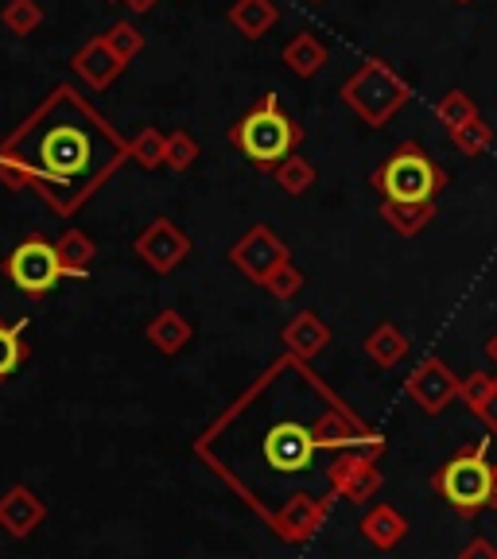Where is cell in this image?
<instances>
[{"instance_id": "obj_1", "label": "cell", "mask_w": 497, "mask_h": 559, "mask_svg": "<svg viewBox=\"0 0 497 559\" xmlns=\"http://www.w3.org/2000/svg\"><path fill=\"white\" fill-rule=\"evenodd\" d=\"M381 451V431L292 354L272 361L194 443L202 463L284 544L311 540L346 474L377 463Z\"/></svg>"}, {"instance_id": "obj_2", "label": "cell", "mask_w": 497, "mask_h": 559, "mask_svg": "<svg viewBox=\"0 0 497 559\" xmlns=\"http://www.w3.org/2000/svg\"><path fill=\"white\" fill-rule=\"evenodd\" d=\"M125 159L129 144L121 132L105 124L70 86H55L51 97L0 144V183L12 194L35 191L59 218H70Z\"/></svg>"}, {"instance_id": "obj_3", "label": "cell", "mask_w": 497, "mask_h": 559, "mask_svg": "<svg viewBox=\"0 0 497 559\" xmlns=\"http://www.w3.org/2000/svg\"><path fill=\"white\" fill-rule=\"evenodd\" d=\"M299 140H304V129L280 109L276 94H264L261 102L229 129V144H234L253 167H264V171H272L276 164L296 156Z\"/></svg>"}, {"instance_id": "obj_4", "label": "cell", "mask_w": 497, "mask_h": 559, "mask_svg": "<svg viewBox=\"0 0 497 559\" xmlns=\"http://www.w3.org/2000/svg\"><path fill=\"white\" fill-rule=\"evenodd\" d=\"M339 97L350 114H358L362 124L381 129V124H389L404 105H409L412 86L384 59H366L358 67V74H350V79L342 82Z\"/></svg>"}, {"instance_id": "obj_5", "label": "cell", "mask_w": 497, "mask_h": 559, "mask_svg": "<svg viewBox=\"0 0 497 559\" xmlns=\"http://www.w3.org/2000/svg\"><path fill=\"white\" fill-rule=\"evenodd\" d=\"M431 486L459 516H478L482 509H489V498H494V463H489L486 443L459 447L431 474Z\"/></svg>"}, {"instance_id": "obj_6", "label": "cell", "mask_w": 497, "mask_h": 559, "mask_svg": "<svg viewBox=\"0 0 497 559\" xmlns=\"http://www.w3.org/2000/svg\"><path fill=\"white\" fill-rule=\"evenodd\" d=\"M443 187L447 171L412 140L397 144L389 152V159L374 171V191L384 202H436V194Z\"/></svg>"}, {"instance_id": "obj_7", "label": "cell", "mask_w": 497, "mask_h": 559, "mask_svg": "<svg viewBox=\"0 0 497 559\" xmlns=\"http://www.w3.org/2000/svg\"><path fill=\"white\" fill-rule=\"evenodd\" d=\"M4 280L32 299L51 296L62 280V264H59L55 241H47V237H39V234L24 237V241L4 257Z\"/></svg>"}, {"instance_id": "obj_8", "label": "cell", "mask_w": 497, "mask_h": 559, "mask_svg": "<svg viewBox=\"0 0 497 559\" xmlns=\"http://www.w3.org/2000/svg\"><path fill=\"white\" fill-rule=\"evenodd\" d=\"M132 249H137V257L149 264L152 272L164 276V272H175L187 257H191V237L175 226L171 218H152L149 226L137 234Z\"/></svg>"}, {"instance_id": "obj_9", "label": "cell", "mask_w": 497, "mask_h": 559, "mask_svg": "<svg viewBox=\"0 0 497 559\" xmlns=\"http://www.w3.org/2000/svg\"><path fill=\"white\" fill-rule=\"evenodd\" d=\"M284 261H288V245L280 241L269 226H253L234 249H229V264H234L245 280H253V284H264Z\"/></svg>"}, {"instance_id": "obj_10", "label": "cell", "mask_w": 497, "mask_h": 559, "mask_svg": "<svg viewBox=\"0 0 497 559\" xmlns=\"http://www.w3.org/2000/svg\"><path fill=\"white\" fill-rule=\"evenodd\" d=\"M459 389H463V381H459L439 358H424L409 373V381H404L409 401L416 404L419 412H428V416H439L447 404L459 401Z\"/></svg>"}, {"instance_id": "obj_11", "label": "cell", "mask_w": 497, "mask_h": 559, "mask_svg": "<svg viewBox=\"0 0 497 559\" xmlns=\"http://www.w3.org/2000/svg\"><path fill=\"white\" fill-rule=\"evenodd\" d=\"M70 70H74V74H79L86 86L109 90L125 74V62L114 55V47L105 44V35H94V39H86V44L74 51V59H70Z\"/></svg>"}, {"instance_id": "obj_12", "label": "cell", "mask_w": 497, "mask_h": 559, "mask_svg": "<svg viewBox=\"0 0 497 559\" xmlns=\"http://www.w3.org/2000/svg\"><path fill=\"white\" fill-rule=\"evenodd\" d=\"M47 521V506L35 498V489L27 486H12L4 498H0V528L16 540H27V536Z\"/></svg>"}, {"instance_id": "obj_13", "label": "cell", "mask_w": 497, "mask_h": 559, "mask_svg": "<svg viewBox=\"0 0 497 559\" xmlns=\"http://www.w3.org/2000/svg\"><path fill=\"white\" fill-rule=\"evenodd\" d=\"M280 338H284V346H288L292 358L311 361L315 354H323V349L331 346V326H327L315 311H299L296 319L284 326Z\"/></svg>"}, {"instance_id": "obj_14", "label": "cell", "mask_w": 497, "mask_h": 559, "mask_svg": "<svg viewBox=\"0 0 497 559\" xmlns=\"http://www.w3.org/2000/svg\"><path fill=\"white\" fill-rule=\"evenodd\" d=\"M144 338H149L152 346L159 349V354L175 358V354H184L187 342L194 338V326H191V319H187V314L164 307V311H156L149 319V326H144Z\"/></svg>"}, {"instance_id": "obj_15", "label": "cell", "mask_w": 497, "mask_h": 559, "mask_svg": "<svg viewBox=\"0 0 497 559\" xmlns=\"http://www.w3.org/2000/svg\"><path fill=\"white\" fill-rule=\"evenodd\" d=\"M358 528H362V536L381 551H393L397 544L409 536V521H404L393 506H369L366 513H362Z\"/></svg>"}, {"instance_id": "obj_16", "label": "cell", "mask_w": 497, "mask_h": 559, "mask_svg": "<svg viewBox=\"0 0 497 559\" xmlns=\"http://www.w3.org/2000/svg\"><path fill=\"white\" fill-rule=\"evenodd\" d=\"M362 346H366V358L374 361L377 369H397L404 358H409L412 342L397 323H381V326H374V331L366 334V342H362Z\"/></svg>"}, {"instance_id": "obj_17", "label": "cell", "mask_w": 497, "mask_h": 559, "mask_svg": "<svg viewBox=\"0 0 497 559\" xmlns=\"http://www.w3.org/2000/svg\"><path fill=\"white\" fill-rule=\"evenodd\" d=\"M280 9L272 0H234V9H229V24L241 39H261L276 27Z\"/></svg>"}, {"instance_id": "obj_18", "label": "cell", "mask_w": 497, "mask_h": 559, "mask_svg": "<svg viewBox=\"0 0 497 559\" xmlns=\"http://www.w3.org/2000/svg\"><path fill=\"white\" fill-rule=\"evenodd\" d=\"M280 62H284V67H288L296 79H315V74L327 67V44L315 32H299L296 39L284 47Z\"/></svg>"}, {"instance_id": "obj_19", "label": "cell", "mask_w": 497, "mask_h": 559, "mask_svg": "<svg viewBox=\"0 0 497 559\" xmlns=\"http://www.w3.org/2000/svg\"><path fill=\"white\" fill-rule=\"evenodd\" d=\"M381 218L401 237H416L436 218V202H381Z\"/></svg>"}, {"instance_id": "obj_20", "label": "cell", "mask_w": 497, "mask_h": 559, "mask_svg": "<svg viewBox=\"0 0 497 559\" xmlns=\"http://www.w3.org/2000/svg\"><path fill=\"white\" fill-rule=\"evenodd\" d=\"M55 249H59L62 276L82 280L90 269H94V261H97V245L90 241V234H82V229H67V234L55 241Z\"/></svg>"}, {"instance_id": "obj_21", "label": "cell", "mask_w": 497, "mask_h": 559, "mask_svg": "<svg viewBox=\"0 0 497 559\" xmlns=\"http://www.w3.org/2000/svg\"><path fill=\"white\" fill-rule=\"evenodd\" d=\"M27 361V342H24V319L9 323L0 319V381H9L20 366Z\"/></svg>"}, {"instance_id": "obj_22", "label": "cell", "mask_w": 497, "mask_h": 559, "mask_svg": "<svg viewBox=\"0 0 497 559\" xmlns=\"http://www.w3.org/2000/svg\"><path fill=\"white\" fill-rule=\"evenodd\" d=\"M272 179H276V187L284 194H292V199H299V194H307L315 187V164L304 156H288L284 164L272 167Z\"/></svg>"}, {"instance_id": "obj_23", "label": "cell", "mask_w": 497, "mask_h": 559, "mask_svg": "<svg viewBox=\"0 0 497 559\" xmlns=\"http://www.w3.org/2000/svg\"><path fill=\"white\" fill-rule=\"evenodd\" d=\"M129 159L144 171H156L167 159V136L159 129H140L137 136L129 140Z\"/></svg>"}, {"instance_id": "obj_24", "label": "cell", "mask_w": 497, "mask_h": 559, "mask_svg": "<svg viewBox=\"0 0 497 559\" xmlns=\"http://www.w3.org/2000/svg\"><path fill=\"white\" fill-rule=\"evenodd\" d=\"M377 489H381V471H377V463H366L346 474L339 498H346L350 506H369V501L377 498Z\"/></svg>"}, {"instance_id": "obj_25", "label": "cell", "mask_w": 497, "mask_h": 559, "mask_svg": "<svg viewBox=\"0 0 497 559\" xmlns=\"http://www.w3.org/2000/svg\"><path fill=\"white\" fill-rule=\"evenodd\" d=\"M0 24L12 35H32L35 27L44 24V9H39V0H4Z\"/></svg>"}, {"instance_id": "obj_26", "label": "cell", "mask_w": 497, "mask_h": 559, "mask_svg": "<svg viewBox=\"0 0 497 559\" xmlns=\"http://www.w3.org/2000/svg\"><path fill=\"white\" fill-rule=\"evenodd\" d=\"M436 117L447 132H454V129H463L466 121L478 117V105H474L471 94H463V90H451V94H443L436 102Z\"/></svg>"}, {"instance_id": "obj_27", "label": "cell", "mask_w": 497, "mask_h": 559, "mask_svg": "<svg viewBox=\"0 0 497 559\" xmlns=\"http://www.w3.org/2000/svg\"><path fill=\"white\" fill-rule=\"evenodd\" d=\"M451 144L459 152H466V156H482V152H489V144H494V129H489V124L482 121V114H478L474 121H466L463 129L451 132Z\"/></svg>"}, {"instance_id": "obj_28", "label": "cell", "mask_w": 497, "mask_h": 559, "mask_svg": "<svg viewBox=\"0 0 497 559\" xmlns=\"http://www.w3.org/2000/svg\"><path fill=\"white\" fill-rule=\"evenodd\" d=\"M105 44L114 47V55L117 59L129 67L132 59H137L140 51H144V35H140V27H132L129 20H117L109 32H105Z\"/></svg>"}, {"instance_id": "obj_29", "label": "cell", "mask_w": 497, "mask_h": 559, "mask_svg": "<svg viewBox=\"0 0 497 559\" xmlns=\"http://www.w3.org/2000/svg\"><path fill=\"white\" fill-rule=\"evenodd\" d=\"M261 288L269 292L272 299H280V304H284V299H296L299 292H304V272H299L296 264H292V257H288V261L280 264V269L264 280Z\"/></svg>"}, {"instance_id": "obj_30", "label": "cell", "mask_w": 497, "mask_h": 559, "mask_svg": "<svg viewBox=\"0 0 497 559\" xmlns=\"http://www.w3.org/2000/svg\"><path fill=\"white\" fill-rule=\"evenodd\" d=\"M194 159H199V144H194L191 132H171V136H167L164 167H171V171H187Z\"/></svg>"}, {"instance_id": "obj_31", "label": "cell", "mask_w": 497, "mask_h": 559, "mask_svg": "<svg viewBox=\"0 0 497 559\" xmlns=\"http://www.w3.org/2000/svg\"><path fill=\"white\" fill-rule=\"evenodd\" d=\"M489 384H494V377H489V373H471L463 381V389H459V401H463L471 412H478L482 404H486V396H489Z\"/></svg>"}, {"instance_id": "obj_32", "label": "cell", "mask_w": 497, "mask_h": 559, "mask_svg": "<svg viewBox=\"0 0 497 559\" xmlns=\"http://www.w3.org/2000/svg\"><path fill=\"white\" fill-rule=\"evenodd\" d=\"M474 416H478L482 424H486V431H489V436L497 439V377H494V384H489V396H486V404H482V408L474 412Z\"/></svg>"}, {"instance_id": "obj_33", "label": "cell", "mask_w": 497, "mask_h": 559, "mask_svg": "<svg viewBox=\"0 0 497 559\" xmlns=\"http://www.w3.org/2000/svg\"><path fill=\"white\" fill-rule=\"evenodd\" d=\"M459 559H497V544L486 540V536H474V540L459 551Z\"/></svg>"}, {"instance_id": "obj_34", "label": "cell", "mask_w": 497, "mask_h": 559, "mask_svg": "<svg viewBox=\"0 0 497 559\" xmlns=\"http://www.w3.org/2000/svg\"><path fill=\"white\" fill-rule=\"evenodd\" d=\"M109 4H129L132 12H149L156 0H109Z\"/></svg>"}, {"instance_id": "obj_35", "label": "cell", "mask_w": 497, "mask_h": 559, "mask_svg": "<svg viewBox=\"0 0 497 559\" xmlns=\"http://www.w3.org/2000/svg\"><path fill=\"white\" fill-rule=\"evenodd\" d=\"M486 358H489V361H494V366H497V331H494V334H489V338H486Z\"/></svg>"}, {"instance_id": "obj_36", "label": "cell", "mask_w": 497, "mask_h": 559, "mask_svg": "<svg viewBox=\"0 0 497 559\" xmlns=\"http://www.w3.org/2000/svg\"><path fill=\"white\" fill-rule=\"evenodd\" d=\"M489 509H497V466H494V498H489Z\"/></svg>"}, {"instance_id": "obj_37", "label": "cell", "mask_w": 497, "mask_h": 559, "mask_svg": "<svg viewBox=\"0 0 497 559\" xmlns=\"http://www.w3.org/2000/svg\"><path fill=\"white\" fill-rule=\"evenodd\" d=\"M454 4H474V0H454Z\"/></svg>"}]
</instances>
